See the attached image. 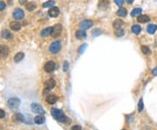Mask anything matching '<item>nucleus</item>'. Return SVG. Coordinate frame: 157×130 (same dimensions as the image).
<instances>
[{
	"label": "nucleus",
	"instance_id": "22",
	"mask_svg": "<svg viewBox=\"0 0 157 130\" xmlns=\"http://www.w3.org/2000/svg\"><path fill=\"white\" fill-rule=\"evenodd\" d=\"M157 30V25H147V31L149 34H154V32H156Z\"/></svg>",
	"mask_w": 157,
	"mask_h": 130
},
{
	"label": "nucleus",
	"instance_id": "19",
	"mask_svg": "<svg viewBox=\"0 0 157 130\" xmlns=\"http://www.w3.org/2000/svg\"><path fill=\"white\" fill-rule=\"evenodd\" d=\"M1 35H2V38L5 39H10L12 38V32H10V31H8V30H4L3 32H2Z\"/></svg>",
	"mask_w": 157,
	"mask_h": 130
},
{
	"label": "nucleus",
	"instance_id": "38",
	"mask_svg": "<svg viewBox=\"0 0 157 130\" xmlns=\"http://www.w3.org/2000/svg\"><path fill=\"white\" fill-rule=\"evenodd\" d=\"M72 130H81V127L80 126H73L72 127Z\"/></svg>",
	"mask_w": 157,
	"mask_h": 130
},
{
	"label": "nucleus",
	"instance_id": "21",
	"mask_svg": "<svg viewBox=\"0 0 157 130\" xmlns=\"http://www.w3.org/2000/svg\"><path fill=\"white\" fill-rule=\"evenodd\" d=\"M137 20H138L139 23H147V22H149L150 20V18L147 15H141V16L138 17Z\"/></svg>",
	"mask_w": 157,
	"mask_h": 130
},
{
	"label": "nucleus",
	"instance_id": "12",
	"mask_svg": "<svg viewBox=\"0 0 157 130\" xmlns=\"http://www.w3.org/2000/svg\"><path fill=\"white\" fill-rule=\"evenodd\" d=\"M45 118L43 114H39V115L34 118V122L36 123V124L40 125V124L45 123Z\"/></svg>",
	"mask_w": 157,
	"mask_h": 130
},
{
	"label": "nucleus",
	"instance_id": "34",
	"mask_svg": "<svg viewBox=\"0 0 157 130\" xmlns=\"http://www.w3.org/2000/svg\"><path fill=\"white\" fill-rule=\"evenodd\" d=\"M68 67H69V64H68L67 61H65V62H64V65H63V71L66 72L68 70Z\"/></svg>",
	"mask_w": 157,
	"mask_h": 130
},
{
	"label": "nucleus",
	"instance_id": "15",
	"mask_svg": "<svg viewBox=\"0 0 157 130\" xmlns=\"http://www.w3.org/2000/svg\"><path fill=\"white\" fill-rule=\"evenodd\" d=\"M116 14H117V16L121 17H126V16H127V9H126V8H123V7H121L118 11H117Z\"/></svg>",
	"mask_w": 157,
	"mask_h": 130
},
{
	"label": "nucleus",
	"instance_id": "5",
	"mask_svg": "<svg viewBox=\"0 0 157 130\" xmlns=\"http://www.w3.org/2000/svg\"><path fill=\"white\" fill-rule=\"evenodd\" d=\"M13 17H14V18L17 19V20L23 19L24 17H25V12L20 8L15 9L14 12H13Z\"/></svg>",
	"mask_w": 157,
	"mask_h": 130
},
{
	"label": "nucleus",
	"instance_id": "4",
	"mask_svg": "<svg viewBox=\"0 0 157 130\" xmlns=\"http://www.w3.org/2000/svg\"><path fill=\"white\" fill-rule=\"evenodd\" d=\"M62 32V25L60 24H57L52 27V38H57L59 35L61 34Z\"/></svg>",
	"mask_w": 157,
	"mask_h": 130
},
{
	"label": "nucleus",
	"instance_id": "23",
	"mask_svg": "<svg viewBox=\"0 0 157 130\" xmlns=\"http://www.w3.org/2000/svg\"><path fill=\"white\" fill-rule=\"evenodd\" d=\"M24 57H25V54H24V52H17V53L15 55V57H14V61L15 62H19V61H21L22 59H24Z\"/></svg>",
	"mask_w": 157,
	"mask_h": 130
},
{
	"label": "nucleus",
	"instance_id": "35",
	"mask_svg": "<svg viewBox=\"0 0 157 130\" xmlns=\"http://www.w3.org/2000/svg\"><path fill=\"white\" fill-rule=\"evenodd\" d=\"M114 2H115V4H117V5L121 7L123 3H124V0H114Z\"/></svg>",
	"mask_w": 157,
	"mask_h": 130
},
{
	"label": "nucleus",
	"instance_id": "7",
	"mask_svg": "<svg viewBox=\"0 0 157 130\" xmlns=\"http://www.w3.org/2000/svg\"><path fill=\"white\" fill-rule=\"evenodd\" d=\"M55 67H56V65L53 61H48L45 65V71L47 72H52L54 71Z\"/></svg>",
	"mask_w": 157,
	"mask_h": 130
},
{
	"label": "nucleus",
	"instance_id": "6",
	"mask_svg": "<svg viewBox=\"0 0 157 130\" xmlns=\"http://www.w3.org/2000/svg\"><path fill=\"white\" fill-rule=\"evenodd\" d=\"M31 107H32V110L33 113H36L39 114H45V110L42 107V106L39 104H37V103H33V104L31 105Z\"/></svg>",
	"mask_w": 157,
	"mask_h": 130
},
{
	"label": "nucleus",
	"instance_id": "1",
	"mask_svg": "<svg viewBox=\"0 0 157 130\" xmlns=\"http://www.w3.org/2000/svg\"><path fill=\"white\" fill-rule=\"evenodd\" d=\"M51 114H52V117H53L55 120H58V122H66V117L65 114L63 113V111H61L60 109L52 108V111H51Z\"/></svg>",
	"mask_w": 157,
	"mask_h": 130
},
{
	"label": "nucleus",
	"instance_id": "9",
	"mask_svg": "<svg viewBox=\"0 0 157 130\" xmlns=\"http://www.w3.org/2000/svg\"><path fill=\"white\" fill-rule=\"evenodd\" d=\"M9 54V48L4 45H0V57L6 58Z\"/></svg>",
	"mask_w": 157,
	"mask_h": 130
},
{
	"label": "nucleus",
	"instance_id": "18",
	"mask_svg": "<svg viewBox=\"0 0 157 130\" xmlns=\"http://www.w3.org/2000/svg\"><path fill=\"white\" fill-rule=\"evenodd\" d=\"M123 24H124V22H123L121 19H116V20L114 21V23H113V26H114V28H115L116 29H119V28H121V26L123 25Z\"/></svg>",
	"mask_w": 157,
	"mask_h": 130
},
{
	"label": "nucleus",
	"instance_id": "33",
	"mask_svg": "<svg viewBox=\"0 0 157 130\" xmlns=\"http://www.w3.org/2000/svg\"><path fill=\"white\" fill-rule=\"evenodd\" d=\"M101 34V31L99 29H94L93 31V35L94 36H98V35H100Z\"/></svg>",
	"mask_w": 157,
	"mask_h": 130
},
{
	"label": "nucleus",
	"instance_id": "40",
	"mask_svg": "<svg viewBox=\"0 0 157 130\" xmlns=\"http://www.w3.org/2000/svg\"><path fill=\"white\" fill-rule=\"evenodd\" d=\"M126 1H127V4H132L133 2L134 1V0H126Z\"/></svg>",
	"mask_w": 157,
	"mask_h": 130
},
{
	"label": "nucleus",
	"instance_id": "36",
	"mask_svg": "<svg viewBox=\"0 0 157 130\" xmlns=\"http://www.w3.org/2000/svg\"><path fill=\"white\" fill-rule=\"evenodd\" d=\"M5 3H4V1H0V12H2V11L4 10V8H5Z\"/></svg>",
	"mask_w": 157,
	"mask_h": 130
},
{
	"label": "nucleus",
	"instance_id": "24",
	"mask_svg": "<svg viewBox=\"0 0 157 130\" xmlns=\"http://www.w3.org/2000/svg\"><path fill=\"white\" fill-rule=\"evenodd\" d=\"M141 12H142V10L141 8H135L131 12V16L132 17H138L141 16Z\"/></svg>",
	"mask_w": 157,
	"mask_h": 130
},
{
	"label": "nucleus",
	"instance_id": "8",
	"mask_svg": "<svg viewBox=\"0 0 157 130\" xmlns=\"http://www.w3.org/2000/svg\"><path fill=\"white\" fill-rule=\"evenodd\" d=\"M94 23H93L92 20H84L80 23V26L81 30H87V29H89L90 27H92Z\"/></svg>",
	"mask_w": 157,
	"mask_h": 130
},
{
	"label": "nucleus",
	"instance_id": "30",
	"mask_svg": "<svg viewBox=\"0 0 157 130\" xmlns=\"http://www.w3.org/2000/svg\"><path fill=\"white\" fill-rule=\"evenodd\" d=\"M115 35L117 37H122L124 35V30L121 29V28H119V29L115 30Z\"/></svg>",
	"mask_w": 157,
	"mask_h": 130
},
{
	"label": "nucleus",
	"instance_id": "32",
	"mask_svg": "<svg viewBox=\"0 0 157 130\" xmlns=\"http://www.w3.org/2000/svg\"><path fill=\"white\" fill-rule=\"evenodd\" d=\"M87 44H84V45H82L79 47V53H82V52H85V50L87 49Z\"/></svg>",
	"mask_w": 157,
	"mask_h": 130
},
{
	"label": "nucleus",
	"instance_id": "27",
	"mask_svg": "<svg viewBox=\"0 0 157 130\" xmlns=\"http://www.w3.org/2000/svg\"><path fill=\"white\" fill-rule=\"evenodd\" d=\"M55 2L53 0H49V1L45 2V3L43 4V7L44 8H47V7H54Z\"/></svg>",
	"mask_w": 157,
	"mask_h": 130
},
{
	"label": "nucleus",
	"instance_id": "10",
	"mask_svg": "<svg viewBox=\"0 0 157 130\" xmlns=\"http://www.w3.org/2000/svg\"><path fill=\"white\" fill-rule=\"evenodd\" d=\"M109 6V1L108 0H99L98 3V7L99 10H107Z\"/></svg>",
	"mask_w": 157,
	"mask_h": 130
},
{
	"label": "nucleus",
	"instance_id": "41",
	"mask_svg": "<svg viewBox=\"0 0 157 130\" xmlns=\"http://www.w3.org/2000/svg\"><path fill=\"white\" fill-rule=\"evenodd\" d=\"M19 2H20L21 4H25L26 2V0H19Z\"/></svg>",
	"mask_w": 157,
	"mask_h": 130
},
{
	"label": "nucleus",
	"instance_id": "28",
	"mask_svg": "<svg viewBox=\"0 0 157 130\" xmlns=\"http://www.w3.org/2000/svg\"><path fill=\"white\" fill-rule=\"evenodd\" d=\"M141 51H142V52L146 55H149L151 53V50L149 49V46L147 45H142L141 46Z\"/></svg>",
	"mask_w": 157,
	"mask_h": 130
},
{
	"label": "nucleus",
	"instance_id": "20",
	"mask_svg": "<svg viewBox=\"0 0 157 130\" xmlns=\"http://www.w3.org/2000/svg\"><path fill=\"white\" fill-rule=\"evenodd\" d=\"M58 100V98H57L56 95H54V94H51L46 98V101H47L49 104H54L56 101Z\"/></svg>",
	"mask_w": 157,
	"mask_h": 130
},
{
	"label": "nucleus",
	"instance_id": "14",
	"mask_svg": "<svg viewBox=\"0 0 157 130\" xmlns=\"http://www.w3.org/2000/svg\"><path fill=\"white\" fill-rule=\"evenodd\" d=\"M10 27L12 31H19V30H20L21 25L17 21H12V22H11V24H10Z\"/></svg>",
	"mask_w": 157,
	"mask_h": 130
},
{
	"label": "nucleus",
	"instance_id": "17",
	"mask_svg": "<svg viewBox=\"0 0 157 130\" xmlns=\"http://www.w3.org/2000/svg\"><path fill=\"white\" fill-rule=\"evenodd\" d=\"M87 37V33L84 30H79L76 32V38L78 39H83Z\"/></svg>",
	"mask_w": 157,
	"mask_h": 130
},
{
	"label": "nucleus",
	"instance_id": "25",
	"mask_svg": "<svg viewBox=\"0 0 157 130\" xmlns=\"http://www.w3.org/2000/svg\"><path fill=\"white\" fill-rule=\"evenodd\" d=\"M26 7V10L29 11V12H32V11L35 10L37 7V4L35 3H32V2H31V3H28L27 4L25 5Z\"/></svg>",
	"mask_w": 157,
	"mask_h": 130
},
{
	"label": "nucleus",
	"instance_id": "39",
	"mask_svg": "<svg viewBox=\"0 0 157 130\" xmlns=\"http://www.w3.org/2000/svg\"><path fill=\"white\" fill-rule=\"evenodd\" d=\"M152 73H153L154 76H157V67L152 70Z\"/></svg>",
	"mask_w": 157,
	"mask_h": 130
},
{
	"label": "nucleus",
	"instance_id": "11",
	"mask_svg": "<svg viewBox=\"0 0 157 130\" xmlns=\"http://www.w3.org/2000/svg\"><path fill=\"white\" fill-rule=\"evenodd\" d=\"M48 14H49L50 17H56L59 16V9L58 7H52L49 10V12H48Z\"/></svg>",
	"mask_w": 157,
	"mask_h": 130
},
{
	"label": "nucleus",
	"instance_id": "29",
	"mask_svg": "<svg viewBox=\"0 0 157 130\" xmlns=\"http://www.w3.org/2000/svg\"><path fill=\"white\" fill-rule=\"evenodd\" d=\"M143 108H144V105H143V100H142V98H141L140 100H139V102H138V111L139 112H141L143 110Z\"/></svg>",
	"mask_w": 157,
	"mask_h": 130
},
{
	"label": "nucleus",
	"instance_id": "26",
	"mask_svg": "<svg viewBox=\"0 0 157 130\" xmlns=\"http://www.w3.org/2000/svg\"><path fill=\"white\" fill-rule=\"evenodd\" d=\"M132 31H133V32H134V34H139L141 32V28L140 25H134L132 26Z\"/></svg>",
	"mask_w": 157,
	"mask_h": 130
},
{
	"label": "nucleus",
	"instance_id": "31",
	"mask_svg": "<svg viewBox=\"0 0 157 130\" xmlns=\"http://www.w3.org/2000/svg\"><path fill=\"white\" fill-rule=\"evenodd\" d=\"M14 119L17 122H24V116L21 114H16L14 115Z\"/></svg>",
	"mask_w": 157,
	"mask_h": 130
},
{
	"label": "nucleus",
	"instance_id": "2",
	"mask_svg": "<svg viewBox=\"0 0 157 130\" xmlns=\"http://www.w3.org/2000/svg\"><path fill=\"white\" fill-rule=\"evenodd\" d=\"M60 49H61V43L59 42V40L54 41V42H52V44H51L50 52H52V53H53V54L58 53L59 51H60Z\"/></svg>",
	"mask_w": 157,
	"mask_h": 130
},
{
	"label": "nucleus",
	"instance_id": "13",
	"mask_svg": "<svg viewBox=\"0 0 157 130\" xmlns=\"http://www.w3.org/2000/svg\"><path fill=\"white\" fill-rule=\"evenodd\" d=\"M55 85H56V82H55V80L53 79H50V80H48L47 81L45 82V88L48 90H52V88H54Z\"/></svg>",
	"mask_w": 157,
	"mask_h": 130
},
{
	"label": "nucleus",
	"instance_id": "37",
	"mask_svg": "<svg viewBox=\"0 0 157 130\" xmlns=\"http://www.w3.org/2000/svg\"><path fill=\"white\" fill-rule=\"evenodd\" d=\"M4 115H5V113H4V110H2V109H0V119L4 118Z\"/></svg>",
	"mask_w": 157,
	"mask_h": 130
},
{
	"label": "nucleus",
	"instance_id": "3",
	"mask_svg": "<svg viewBox=\"0 0 157 130\" xmlns=\"http://www.w3.org/2000/svg\"><path fill=\"white\" fill-rule=\"evenodd\" d=\"M7 105L11 109H16L19 107V105H20V100H19V99H17V98H11L10 100H8Z\"/></svg>",
	"mask_w": 157,
	"mask_h": 130
},
{
	"label": "nucleus",
	"instance_id": "16",
	"mask_svg": "<svg viewBox=\"0 0 157 130\" xmlns=\"http://www.w3.org/2000/svg\"><path fill=\"white\" fill-rule=\"evenodd\" d=\"M52 27L45 28V29H44V30L41 32V36H42V37L49 36V35H52Z\"/></svg>",
	"mask_w": 157,
	"mask_h": 130
}]
</instances>
